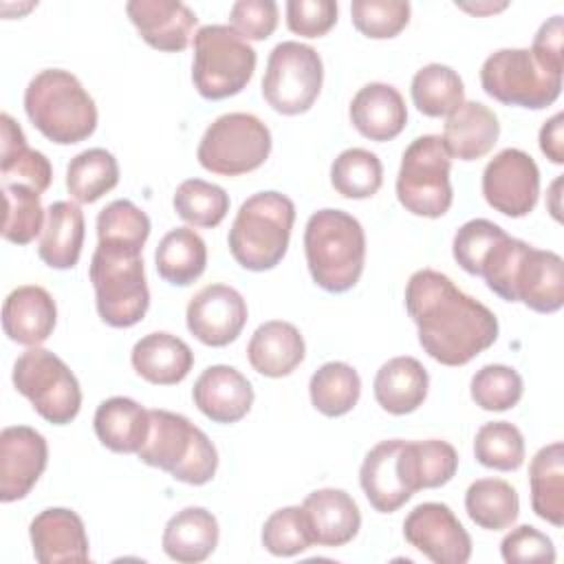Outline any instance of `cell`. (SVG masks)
Instances as JSON below:
<instances>
[{
  "label": "cell",
  "instance_id": "1",
  "mask_svg": "<svg viewBox=\"0 0 564 564\" xmlns=\"http://www.w3.org/2000/svg\"><path fill=\"white\" fill-rule=\"evenodd\" d=\"M403 297L421 348L443 366H465L498 339L500 326L494 311L463 293L441 271H414Z\"/></svg>",
  "mask_w": 564,
  "mask_h": 564
},
{
  "label": "cell",
  "instance_id": "2",
  "mask_svg": "<svg viewBox=\"0 0 564 564\" xmlns=\"http://www.w3.org/2000/svg\"><path fill=\"white\" fill-rule=\"evenodd\" d=\"M304 253L313 282L328 293H344L364 273V227L344 209H317L304 227Z\"/></svg>",
  "mask_w": 564,
  "mask_h": 564
},
{
  "label": "cell",
  "instance_id": "3",
  "mask_svg": "<svg viewBox=\"0 0 564 564\" xmlns=\"http://www.w3.org/2000/svg\"><path fill=\"white\" fill-rule=\"evenodd\" d=\"M29 121L53 143L86 141L97 128V106L82 82L64 68L40 70L24 90Z\"/></svg>",
  "mask_w": 564,
  "mask_h": 564
},
{
  "label": "cell",
  "instance_id": "4",
  "mask_svg": "<svg viewBox=\"0 0 564 564\" xmlns=\"http://www.w3.org/2000/svg\"><path fill=\"white\" fill-rule=\"evenodd\" d=\"M143 251L117 242H97L88 278L95 289L97 313L112 328L139 324L150 306Z\"/></svg>",
  "mask_w": 564,
  "mask_h": 564
},
{
  "label": "cell",
  "instance_id": "5",
  "mask_svg": "<svg viewBox=\"0 0 564 564\" xmlns=\"http://www.w3.org/2000/svg\"><path fill=\"white\" fill-rule=\"evenodd\" d=\"M295 223V205L280 192L249 196L229 229L227 242L234 260L247 271H269L282 262Z\"/></svg>",
  "mask_w": 564,
  "mask_h": 564
},
{
  "label": "cell",
  "instance_id": "6",
  "mask_svg": "<svg viewBox=\"0 0 564 564\" xmlns=\"http://www.w3.org/2000/svg\"><path fill=\"white\" fill-rule=\"evenodd\" d=\"M137 456L194 487L209 482L218 469V452L209 436L187 416L170 410H150L148 438Z\"/></svg>",
  "mask_w": 564,
  "mask_h": 564
},
{
  "label": "cell",
  "instance_id": "7",
  "mask_svg": "<svg viewBox=\"0 0 564 564\" xmlns=\"http://www.w3.org/2000/svg\"><path fill=\"white\" fill-rule=\"evenodd\" d=\"M253 46L229 24H205L194 33L192 82L209 101L238 95L256 70Z\"/></svg>",
  "mask_w": 564,
  "mask_h": 564
},
{
  "label": "cell",
  "instance_id": "8",
  "mask_svg": "<svg viewBox=\"0 0 564 564\" xmlns=\"http://www.w3.org/2000/svg\"><path fill=\"white\" fill-rule=\"evenodd\" d=\"M449 170L452 156L443 137H416L405 148L397 174V198L405 212L423 218L445 216L454 200Z\"/></svg>",
  "mask_w": 564,
  "mask_h": 564
},
{
  "label": "cell",
  "instance_id": "9",
  "mask_svg": "<svg viewBox=\"0 0 564 564\" xmlns=\"http://www.w3.org/2000/svg\"><path fill=\"white\" fill-rule=\"evenodd\" d=\"M271 130L251 112L216 117L200 137L196 159L218 176H242L264 165L271 154Z\"/></svg>",
  "mask_w": 564,
  "mask_h": 564
},
{
  "label": "cell",
  "instance_id": "10",
  "mask_svg": "<svg viewBox=\"0 0 564 564\" xmlns=\"http://www.w3.org/2000/svg\"><path fill=\"white\" fill-rule=\"evenodd\" d=\"M15 390L53 425L70 423L82 408V388L73 370L51 350L33 346L22 352L11 372Z\"/></svg>",
  "mask_w": 564,
  "mask_h": 564
},
{
  "label": "cell",
  "instance_id": "11",
  "mask_svg": "<svg viewBox=\"0 0 564 564\" xmlns=\"http://www.w3.org/2000/svg\"><path fill=\"white\" fill-rule=\"evenodd\" d=\"M324 64L319 53L289 40L273 46L262 77V97L280 115H302L313 108L322 93Z\"/></svg>",
  "mask_w": 564,
  "mask_h": 564
},
{
  "label": "cell",
  "instance_id": "12",
  "mask_svg": "<svg viewBox=\"0 0 564 564\" xmlns=\"http://www.w3.org/2000/svg\"><path fill=\"white\" fill-rule=\"evenodd\" d=\"M482 90L505 106L542 110L562 93V75L544 70L529 48H500L480 66Z\"/></svg>",
  "mask_w": 564,
  "mask_h": 564
},
{
  "label": "cell",
  "instance_id": "13",
  "mask_svg": "<svg viewBox=\"0 0 564 564\" xmlns=\"http://www.w3.org/2000/svg\"><path fill=\"white\" fill-rule=\"evenodd\" d=\"M359 485L379 513H394L421 487L414 469L412 441L388 438L377 443L359 467Z\"/></svg>",
  "mask_w": 564,
  "mask_h": 564
},
{
  "label": "cell",
  "instance_id": "14",
  "mask_svg": "<svg viewBox=\"0 0 564 564\" xmlns=\"http://www.w3.org/2000/svg\"><path fill=\"white\" fill-rule=\"evenodd\" d=\"M482 196L509 218L531 214L540 196V170L531 154L518 148L500 150L482 170Z\"/></svg>",
  "mask_w": 564,
  "mask_h": 564
},
{
  "label": "cell",
  "instance_id": "15",
  "mask_svg": "<svg viewBox=\"0 0 564 564\" xmlns=\"http://www.w3.org/2000/svg\"><path fill=\"white\" fill-rule=\"evenodd\" d=\"M405 540L434 564H465L471 557V538L443 502H421L403 520Z\"/></svg>",
  "mask_w": 564,
  "mask_h": 564
},
{
  "label": "cell",
  "instance_id": "16",
  "mask_svg": "<svg viewBox=\"0 0 564 564\" xmlns=\"http://www.w3.org/2000/svg\"><path fill=\"white\" fill-rule=\"evenodd\" d=\"M249 311L245 297L229 284H207L187 304L189 333L205 346L223 348L238 339Z\"/></svg>",
  "mask_w": 564,
  "mask_h": 564
},
{
  "label": "cell",
  "instance_id": "17",
  "mask_svg": "<svg viewBox=\"0 0 564 564\" xmlns=\"http://www.w3.org/2000/svg\"><path fill=\"white\" fill-rule=\"evenodd\" d=\"M48 463L46 438L29 425L0 432V500L15 502L31 494Z\"/></svg>",
  "mask_w": 564,
  "mask_h": 564
},
{
  "label": "cell",
  "instance_id": "18",
  "mask_svg": "<svg viewBox=\"0 0 564 564\" xmlns=\"http://www.w3.org/2000/svg\"><path fill=\"white\" fill-rule=\"evenodd\" d=\"M126 13L141 40L163 53L185 51L198 24L196 13L178 0H130Z\"/></svg>",
  "mask_w": 564,
  "mask_h": 564
},
{
  "label": "cell",
  "instance_id": "19",
  "mask_svg": "<svg viewBox=\"0 0 564 564\" xmlns=\"http://www.w3.org/2000/svg\"><path fill=\"white\" fill-rule=\"evenodd\" d=\"M33 555L40 564L88 562L90 546L84 520L66 507H48L29 524Z\"/></svg>",
  "mask_w": 564,
  "mask_h": 564
},
{
  "label": "cell",
  "instance_id": "20",
  "mask_svg": "<svg viewBox=\"0 0 564 564\" xmlns=\"http://www.w3.org/2000/svg\"><path fill=\"white\" fill-rule=\"evenodd\" d=\"M194 405L214 423H238L253 405L249 379L227 364L205 368L192 388Z\"/></svg>",
  "mask_w": 564,
  "mask_h": 564
},
{
  "label": "cell",
  "instance_id": "21",
  "mask_svg": "<svg viewBox=\"0 0 564 564\" xmlns=\"http://www.w3.org/2000/svg\"><path fill=\"white\" fill-rule=\"evenodd\" d=\"M513 302H522L535 313L560 311L564 304L562 256L529 245L513 278Z\"/></svg>",
  "mask_w": 564,
  "mask_h": 564
},
{
  "label": "cell",
  "instance_id": "22",
  "mask_svg": "<svg viewBox=\"0 0 564 564\" xmlns=\"http://www.w3.org/2000/svg\"><path fill=\"white\" fill-rule=\"evenodd\" d=\"M57 324V306L53 295L37 284L13 289L2 304L4 335L22 346L44 344Z\"/></svg>",
  "mask_w": 564,
  "mask_h": 564
},
{
  "label": "cell",
  "instance_id": "23",
  "mask_svg": "<svg viewBox=\"0 0 564 564\" xmlns=\"http://www.w3.org/2000/svg\"><path fill=\"white\" fill-rule=\"evenodd\" d=\"M348 117L361 137L383 143L403 132L408 123V108L394 86L370 82L352 97Z\"/></svg>",
  "mask_w": 564,
  "mask_h": 564
},
{
  "label": "cell",
  "instance_id": "24",
  "mask_svg": "<svg viewBox=\"0 0 564 564\" xmlns=\"http://www.w3.org/2000/svg\"><path fill=\"white\" fill-rule=\"evenodd\" d=\"M302 509L306 513L313 542L319 546L337 549L355 540L361 527V513L350 494L335 487L311 491Z\"/></svg>",
  "mask_w": 564,
  "mask_h": 564
},
{
  "label": "cell",
  "instance_id": "25",
  "mask_svg": "<svg viewBox=\"0 0 564 564\" xmlns=\"http://www.w3.org/2000/svg\"><path fill=\"white\" fill-rule=\"evenodd\" d=\"M306 355V344L300 328L284 319H269L260 324L249 344L247 359L251 368L269 379L291 375Z\"/></svg>",
  "mask_w": 564,
  "mask_h": 564
},
{
  "label": "cell",
  "instance_id": "26",
  "mask_svg": "<svg viewBox=\"0 0 564 564\" xmlns=\"http://www.w3.org/2000/svg\"><path fill=\"white\" fill-rule=\"evenodd\" d=\"M130 361L134 372L148 383L176 386L189 375L194 366V352L181 337L156 330L143 335L132 346Z\"/></svg>",
  "mask_w": 564,
  "mask_h": 564
},
{
  "label": "cell",
  "instance_id": "27",
  "mask_svg": "<svg viewBox=\"0 0 564 564\" xmlns=\"http://www.w3.org/2000/svg\"><path fill=\"white\" fill-rule=\"evenodd\" d=\"M430 375L414 357H392L375 375V401L388 414L403 416L423 405L427 399Z\"/></svg>",
  "mask_w": 564,
  "mask_h": 564
},
{
  "label": "cell",
  "instance_id": "28",
  "mask_svg": "<svg viewBox=\"0 0 564 564\" xmlns=\"http://www.w3.org/2000/svg\"><path fill=\"white\" fill-rule=\"evenodd\" d=\"M500 134L498 117L480 101H463L445 121L443 143L452 159L476 161L491 152Z\"/></svg>",
  "mask_w": 564,
  "mask_h": 564
},
{
  "label": "cell",
  "instance_id": "29",
  "mask_svg": "<svg viewBox=\"0 0 564 564\" xmlns=\"http://www.w3.org/2000/svg\"><path fill=\"white\" fill-rule=\"evenodd\" d=\"M218 520L205 507H185L174 513L161 538L165 555L181 564H198L218 546Z\"/></svg>",
  "mask_w": 564,
  "mask_h": 564
},
{
  "label": "cell",
  "instance_id": "30",
  "mask_svg": "<svg viewBox=\"0 0 564 564\" xmlns=\"http://www.w3.org/2000/svg\"><path fill=\"white\" fill-rule=\"evenodd\" d=\"M93 427L110 452L137 454L148 438L150 410L130 397H110L97 405Z\"/></svg>",
  "mask_w": 564,
  "mask_h": 564
},
{
  "label": "cell",
  "instance_id": "31",
  "mask_svg": "<svg viewBox=\"0 0 564 564\" xmlns=\"http://www.w3.org/2000/svg\"><path fill=\"white\" fill-rule=\"evenodd\" d=\"M84 236L86 225L79 205L70 200H55L46 209L37 256L51 269H73L79 262Z\"/></svg>",
  "mask_w": 564,
  "mask_h": 564
},
{
  "label": "cell",
  "instance_id": "32",
  "mask_svg": "<svg viewBox=\"0 0 564 564\" xmlns=\"http://www.w3.org/2000/svg\"><path fill=\"white\" fill-rule=\"evenodd\" d=\"M0 174L4 183H22L35 192H46L53 181V167L46 154L29 148L20 123L9 115H0Z\"/></svg>",
  "mask_w": 564,
  "mask_h": 564
},
{
  "label": "cell",
  "instance_id": "33",
  "mask_svg": "<svg viewBox=\"0 0 564 564\" xmlns=\"http://www.w3.org/2000/svg\"><path fill=\"white\" fill-rule=\"evenodd\" d=\"M531 509L553 527L564 524V445L549 443L529 463Z\"/></svg>",
  "mask_w": 564,
  "mask_h": 564
},
{
  "label": "cell",
  "instance_id": "34",
  "mask_svg": "<svg viewBox=\"0 0 564 564\" xmlns=\"http://www.w3.org/2000/svg\"><path fill=\"white\" fill-rule=\"evenodd\" d=\"M156 273L174 284L189 286L207 267V245L189 227H176L167 231L154 251Z\"/></svg>",
  "mask_w": 564,
  "mask_h": 564
},
{
  "label": "cell",
  "instance_id": "35",
  "mask_svg": "<svg viewBox=\"0 0 564 564\" xmlns=\"http://www.w3.org/2000/svg\"><path fill=\"white\" fill-rule=\"evenodd\" d=\"M465 511L476 527L502 531L516 522L520 498L502 478H478L465 491Z\"/></svg>",
  "mask_w": 564,
  "mask_h": 564
},
{
  "label": "cell",
  "instance_id": "36",
  "mask_svg": "<svg viewBox=\"0 0 564 564\" xmlns=\"http://www.w3.org/2000/svg\"><path fill=\"white\" fill-rule=\"evenodd\" d=\"M412 101L425 117H449L465 101V84L447 64H425L410 84Z\"/></svg>",
  "mask_w": 564,
  "mask_h": 564
},
{
  "label": "cell",
  "instance_id": "37",
  "mask_svg": "<svg viewBox=\"0 0 564 564\" xmlns=\"http://www.w3.org/2000/svg\"><path fill=\"white\" fill-rule=\"evenodd\" d=\"M119 183V163L106 148L75 154L66 167V189L75 203L90 205Z\"/></svg>",
  "mask_w": 564,
  "mask_h": 564
},
{
  "label": "cell",
  "instance_id": "38",
  "mask_svg": "<svg viewBox=\"0 0 564 564\" xmlns=\"http://www.w3.org/2000/svg\"><path fill=\"white\" fill-rule=\"evenodd\" d=\"M308 394L313 408L324 416L348 414L361 394V379L357 370L346 361H328L319 366L308 381Z\"/></svg>",
  "mask_w": 564,
  "mask_h": 564
},
{
  "label": "cell",
  "instance_id": "39",
  "mask_svg": "<svg viewBox=\"0 0 564 564\" xmlns=\"http://www.w3.org/2000/svg\"><path fill=\"white\" fill-rule=\"evenodd\" d=\"M383 165L366 148H348L330 165V185L344 198H370L381 189Z\"/></svg>",
  "mask_w": 564,
  "mask_h": 564
},
{
  "label": "cell",
  "instance_id": "40",
  "mask_svg": "<svg viewBox=\"0 0 564 564\" xmlns=\"http://www.w3.org/2000/svg\"><path fill=\"white\" fill-rule=\"evenodd\" d=\"M172 205L178 218L187 225L212 229L225 220L229 212V194L216 183L187 178L176 187Z\"/></svg>",
  "mask_w": 564,
  "mask_h": 564
},
{
  "label": "cell",
  "instance_id": "41",
  "mask_svg": "<svg viewBox=\"0 0 564 564\" xmlns=\"http://www.w3.org/2000/svg\"><path fill=\"white\" fill-rule=\"evenodd\" d=\"M4 223L2 238L13 245H29L42 234L46 223V209L42 207L40 192L22 183H4Z\"/></svg>",
  "mask_w": 564,
  "mask_h": 564
},
{
  "label": "cell",
  "instance_id": "42",
  "mask_svg": "<svg viewBox=\"0 0 564 564\" xmlns=\"http://www.w3.org/2000/svg\"><path fill=\"white\" fill-rule=\"evenodd\" d=\"M474 456L498 471H516L524 463V436L509 421L485 423L474 438Z\"/></svg>",
  "mask_w": 564,
  "mask_h": 564
},
{
  "label": "cell",
  "instance_id": "43",
  "mask_svg": "<svg viewBox=\"0 0 564 564\" xmlns=\"http://www.w3.org/2000/svg\"><path fill=\"white\" fill-rule=\"evenodd\" d=\"M524 392L518 370L505 364H487L471 377L469 394L480 410L505 412L520 403Z\"/></svg>",
  "mask_w": 564,
  "mask_h": 564
},
{
  "label": "cell",
  "instance_id": "44",
  "mask_svg": "<svg viewBox=\"0 0 564 564\" xmlns=\"http://www.w3.org/2000/svg\"><path fill=\"white\" fill-rule=\"evenodd\" d=\"M262 546L275 557H293L304 553L313 542V533L302 507H282L262 524Z\"/></svg>",
  "mask_w": 564,
  "mask_h": 564
},
{
  "label": "cell",
  "instance_id": "45",
  "mask_svg": "<svg viewBox=\"0 0 564 564\" xmlns=\"http://www.w3.org/2000/svg\"><path fill=\"white\" fill-rule=\"evenodd\" d=\"M150 229L148 214L128 198L108 203L97 216V242H117L143 251Z\"/></svg>",
  "mask_w": 564,
  "mask_h": 564
},
{
  "label": "cell",
  "instance_id": "46",
  "mask_svg": "<svg viewBox=\"0 0 564 564\" xmlns=\"http://www.w3.org/2000/svg\"><path fill=\"white\" fill-rule=\"evenodd\" d=\"M355 29L370 40L397 37L410 22V2L405 0H355L350 4Z\"/></svg>",
  "mask_w": 564,
  "mask_h": 564
},
{
  "label": "cell",
  "instance_id": "47",
  "mask_svg": "<svg viewBox=\"0 0 564 564\" xmlns=\"http://www.w3.org/2000/svg\"><path fill=\"white\" fill-rule=\"evenodd\" d=\"M412 454L421 489H436L447 485L458 469V452L447 441H412Z\"/></svg>",
  "mask_w": 564,
  "mask_h": 564
},
{
  "label": "cell",
  "instance_id": "48",
  "mask_svg": "<svg viewBox=\"0 0 564 564\" xmlns=\"http://www.w3.org/2000/svg\"><path fill=\"white\" fill-rule=\"evenodd\" d=\"M505 234V229L487 218H471L458 227L452 240V256L463 271L469 275H478V269L487 256V251L496 245V240Z\"/></svg>",
  "mask_w": 564,
  "mask_h": 564
},
{
  "label": "cell",
  "instance_id": "49",
  "mask_svg": "<svg viewBox=\"0 0 564 564\" xmlns=\"http://www.w3.org/2000/svg\"><path fill=\"white\" fill-rule=\"evenodd\" d=\"M286 26L302 37H322L337 24V2L333 0H289Z\"/></svg>",
  "mask_w": 564,
  "mask_h": 564
},
{
  "label": "cell",
  "instance_id": "50",
  "mask_svg": "<svg viewBox=\"0 0 564 564\" xmlns=\"http://www.w3.org/2000/svg\"><path fill=\"white\" fill-rule=\"evenodd\" d=\"M280 20V9L273 0H238L231 4L229 22L247 42L267 40L273 35Z\"/></svg>",
  "mask_w": 564,
  "mask_h": 564
},
{
  "label": "cell",
  "instance_id": "51",
  "mask_svg": "<svg viewBox=\"0 0 564 564\" xmlns=\"http://www.w3.org/2000/svg\"><path fill=\"white\" fill-rule=\"evenodd\" d=\"M500 555L509 564L518 562H555V546L546 533L531 524L511 529L500 542Z\"/></svg>",
  "mask_w": 564,
  "mask_h": 564
},
{
  "label": "cell",
  "instance_id": "52",
  "mask_svg": "<svg viewBox=\"0 0 564 564\" xmlns=\"http://www.w3.org/2000/svg\"><path fill=\"white\" fill-rule=\"evenodd\" d=\"M562 42H564V20H562V15H551L538 29L529 51L544 70H549L553 75H562V70H564Z\"/></svg>",
  "mask_w": 564,
  "mask_h": 564
},
{
  "label": "cell",
  "instance_id": "53",
  "mask_svg": "<svg viewBox=\"0 0 564 564\" xmlns=\"http://www.w3.org/2000/svg\"><path fill=\"white\" fill-rule=\"evenodd\" d=\"M540 150L542 154L555 163H564V112H555L540 128Z\"/></svg>",
  "mask_w": 564,
  "mask_h": 564
},
{
  "label": "cell",
  "instance_id": "54",
  "mask_svg": "<svg viewBox=\"0 0 564 564\" xmlns=\"http://www.w3.org/2000/svg\"><path fill=\"white\" fill-rule=\"evenodd\" d=\"M456 7L467 11V13H474V15H489V13H498V11L507 9V2H500V4H494V2H476V4L456 2Z\"/></svg>",
  "mask_w": 564,
  "mask_h": 564
},
{
  "label": "cell",
  "instance_id": "55",
  "mask_svg": "<svg viewBox=\"0 0 564 564\" xmlns=\"http://www.w3.org/2000/svg\"><path fill=\"white\" fill-rule=\"evenodd\" d=\"M560 183H562V178H555V181H553V185H551V194H553L551 214H553V218H555V220H560V205H557V198H560V194H557V187H560Z\"/></svg>",
  "mask_w": 564,
  "mask_h": 564
}]
</instances>
